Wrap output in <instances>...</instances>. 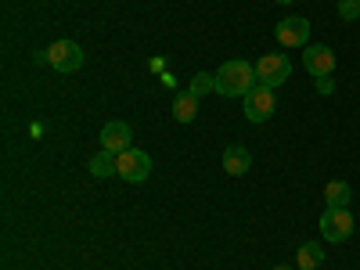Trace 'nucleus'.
I'll return each instance as SVG.
<instances>
[{
	"mask_svg": "<svg viewBox=\"0 0 360 270\" xmlns=\"http://www.w3.org/2000/svg\"><path fill=\"white\" fill-rule=\"evenodd\" d=\"M86 169H90V176H115V152H105L101 148V152L86 162Z\"/></svg>",
	"mask_w": 360,
	"mask_h": 270,
	"instance_id": "nucleus-12",
	"label": "nucleus"
},
{
	"mask_svg": "<svg viewBox=\"0 0 360 270\" xmlns=\"http://www.w3.org/2000/svg\"><path fill=\"white\" fill-rule=\"evenodd\" d=\"M249 166H252V152H249V148H242V144L224 148V173L242 176V173H249Z\"/></svg>",
	"mask_w": 360,
	"mask_h": 270,
	"instance_id": "nucleus-10",
	"label": "nucleus"
},
{
	"mask_svg": "<svg viewBox=\"0 0 360 270\" xmlns=\"http://www.w3.org/2000/svg\"><path fill=\"white\" fill-rule=\"evenodd\" d=\"M321 234H324V242H346V238L353 234V213L349 209H335V205H328L324 209V217H321Z\"/></svg>",
	"mask_w": 360,
	"mask_h": 270,
	"instance_id": "nucleus-6",
	"label": "nucleus"
},
{
	"mask_svg": "<svg viewBox=\"0 0 360 270\" xmlns=\"http://www.w3.org/2000/svg\"><path fill=\"white\" fill-rule=\"evenodd\" d=\"M274 270H288V266H274Z\"/></svg>",
	"mask_w": 360,
	"mask_h": 270,
	"instance_id": "nucleus-19",
	"label": "nucleus"
},
{
	"mask_svg": "<svg viewBox=\"0 0 360 270\" xmlns=\"http://www.w3.org/2000/svg\"><path fill=\"white\" fill-rule=\"evenodd\" d=\"M278 4H292V0H278Z\"/></svg>",
	"mask_w": 360,
	"mask_h": 270,
	"instance_id": "nucleus-18",
	"label": "nucleus"
},
{
	"mask_svg": "<svg viewBox=\"0 0 360 270\" xmlns=\"http://www.w3.org/2000/svg\"><path fill=\"white\" fill-rule=\"evenodd\" d=\"M130 137H134L130 123H123V119H112V123H105V130H101V148L119 155V152H127V148H134Z\"/></svg>",
	"mask_w": 360,
	"mask_h": 270,
	"instance_id": "nucleus-9",
	"label": "nucleus"
},
{
	"mask_svg": "<svg viewBox=\"0 0 360 270\" xmlns=\"http://www.w3.org/2000/svg\"><path fill=\"white\" fill-rule=\"evenodd\" d=\"M274 37H278L281 47H307V44H310V22L299 18V15L281 18V22L274 25Z\"/></svg>",
	"mask_w": 360,
	"mask_h": 270,
	"instance_id": "nucleus-7",
	"label": "nucleus"
},
{
	"mask_svg": "<svg viewBox=\"0 0 360 270\" xmlns=\"http://www.w3.org/2000/svg\"><path fill=\"white\" fill-rule=\"evenodd\" d=\"M115 176L130 180V184H141V180L152 176V155L141 152V148H127V152L115 155Z\"/></svg>",
	"mask_w": 360,
	"mask_h": 270,
	"instance_id": "nucleus-2",
	"label": "nucleus"
},
{
	"mask_svg": "<svg viewBox=\"0 0 360 270\" xmlns=\"http://www.w3.org/2000/svg\"><path fill=\"white\" fill-rule=\"evenodd\" d=\"M339 18L342 22H356L360 18V0H339Z\"/></svg>",
	"mask_w": 360,
	"mask_h": 270,
	"instance_id": "nucleus-16",
	"label": "nucleus"
},
{
	"mask_svg": "<svg viewBox=\"0 0 360 270\" xmlns=\"http://www.w3.org/2000/svg\"><path fill=\"white\" fill-rule=\"evenodd\" d=\"M44 58L51 62L54 72H76V69L83 65V47H79L76 40H58V44L47 47Z\"/></svg>",
	"mask_w": 360,
	"mask_h": 270,
	"instance_id": "nucleus-4",
	"label": "nucleus"
},
{
	"mask_svg": "<svg viewBox=\"0 0 360 270\" xmlns=\"http://www.w3.org/2000/svg\"><path fill=\"white\" fill-rule=\"evenodd\" d=\"M209 90H217V72H198L191 79V86H188V94L202 98V94H209Z\"/></svg>",
	"mask_w": 360,
	"mask_h": 270,
	"instance_id": "nucleus-15",
	"label": "nucleus"
},
{
	"mask_svg": "<svg viewBox=\"0 0 360 270\" xmlns=\"http://www.w3.org/2000/svg\"><path fill=\"white\" fill-rule=\"evenodd\" d=\"M252 86H256V69L249 62L234 58V62L220 65V72H217V94H224V98H245Z\"/></svg>",
	"mask_w": 360,
	"mask_h": 270,
	"instance_id": "nucleus-1",
	"label": "nucleus"
},
{
	"mask_svg": "<svg viewBox=\"0 0 360 270\" xmlns=\"http://www.w3.org/2000/svg\"><path fill=\"white\" fill-rule=\"evenodd\" d=\"M324 202L335 205V209H349V184L346 180H332V184L324 188Z\"/></svg>",
	"mask_w": 360,
	"mask_h": 270,
	"instance_id": "nucleus-13",
	"label": "nucleus"
},
{
	"mask_svg": "<svg viewBox=\"0 0 360 270\" xmlns=\"http://www.w3.org/2000/svg\"><path fill=\"white\" fill-rule=\"evenodd\" d=\"M242 101H245V119H249V123H266V119L274 115V108H278L274 90L263 86V83H256Z\"/></svg>",
	"mask_w": 360,
	"mask_h": 270,
	"instance_id": "nucleus-5",
	"label": "nucleus"
},
{
	"mask_svg": "<svg viewBox=\"0 0 360 270\" xmlns=\"http://www.w3.org/2000/svg\"><path fill=\"white\" fill-rule=\"evenodd\" d=\"M321 263H324V249L317 242H307L303 249H299V266L303 270H321Z\"/></svg>",
	"mask_w": 360,
	"mask_h": 270,
	"instance_id": "nucleus-14",
	"label": "nucleus"
},
{
	"mask_svg": "<svg viewBox=\"0 0 360 270\" xmlns=\"http://www.w3.org/2000/svg\"><path fill=\"white\" fill-rule=\"evenodd\" d=\"M317 86H321V94H328V90H332V79L321 76V79H317Z\"/></svg>",
	"mask_w": 360,
	"mask_h": 270,
	"instance_id": "nucleus-17",
	"label": "nucleus"
},
{
	"mask_svg": "<svg viewBox=\"0 0 360 270\" xmlns=\"http://www.w3.org/2000/svg\"><path fill=\"white\" fill-rule=\"evenodd\" d=\"M288 76H292V62L285 54H263L256 62V83H263L270 90H278Z\"/></svg>",
	"mask_w": 360,
	"mask_h": 270,
	"instance_id": "nucleus-3",
	"label": "nucleus"
},
{
	"mask_svg": "<svg viewBox=\"0 0 360 270\" xmlns=\"http://www.w3.org/2000/svg\"><path fill=\"white\" fill-rule=\"evenodd\" d=\"M195 115H198V98L184 90V94L173 101V119L176 123H195Z\"/></svg>",
	"mask_w": 360,
	"mask_h": 270,
	"instance_id": "nucleus-11",
	"label": "nucleus"
},
{
	"mask_svg": "<svg viewBox=\"0 0 360 270\" xmlns=\"http://www.w3.org/2000/svg\"><path fill=\"white\" fill-rule=\"evenodd\" d=\"M303 65H307V72L310 76H332V69H335V51L328 47V44H307V51H303Z\"/></svg>",
	"mask_w": 360,
	"mask_h": 270,
	"instance_id": "nucleus-8",
	"label": "nucleus"
}]
</instances>
